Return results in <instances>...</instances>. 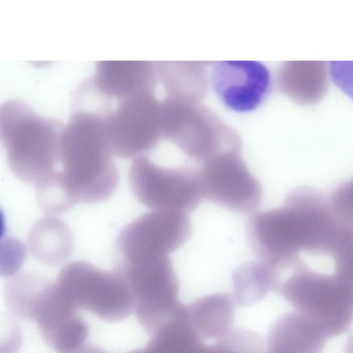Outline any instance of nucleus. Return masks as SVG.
I'll use <instances>...</instances> for the list:
<instances>
[{
    "label": "nucleus",
    "mask_w": 353,
    "mask_h": 353,
    "mask_svg": "<svg viewBox=\"0 0 353 353\" xmlns=\"http://www.w3.org/2000/svg\"><path fill=\"white\" fill-rule=\"evenodd\" d=\"M104 115L72 108L59 144L61 171L77 203H96L109 199L119 182Z\"/></svg>",
    "instance_id": "f257e3e1"
},
{
    "label": "nucleus",
    "mask_w": 353,
    "mask_h": 353,
    "mask_svg": "<svg viewBox=\"0 0 353 353\" xmlns=\"http://www.w3.org/2000/svg\"><path fill=\"white\" fill-rule=\"evenodd\" d=\"M64 126L37 114L25 101L9 99L0 107V139L8 166L19 180L37 184L52 172L59 159Z\"/></svg>",
    "instance_id": "f03ea898"
},
{
    "label": "nucleus",
    "mask_w": 353,
    "mask_h": 353,
    "mask_svg": "<svg viewBox=\"0 0 353 353\" xmlns=\"http://www.w3.org/2000/svg\"><path fill=\"white\" fill-rule=\"evenodd\" d=\"M276 290L296 312L329 338L346 332L353 322V289L337 274L294 270L284 274Z\"/></svg>",
    "instance_id": "7ed1b4c3"
},
{
    "label": "nucleus",
    "mask_w": 353,
    "mask_h": 353,
    "mask_svg": "<svg viewBox=\"0 0 353 353\" xmlns=\"http://www.w3.org/2000/svg\"><path fill=\"white\" fill-rule=\"evenodd\" d=\"M115 271L126 281L139 321L153 332L181 308L179 283L168 256L117 264Z\"/></svg>",
    "instance_id": "20e7f679"
},
{
    "label": "nucleus",
    "mask_w": 353,
    "mask_h": 353,
    "mask_svg": "<svg viewBox=\"0 0 353 353\" xmlns=\"http://www.w3.org/2000/svg\"><path fill=\"white\" fill-rule=\"evenodd\" d=\"M157 89L143 90L117 100L115 109L104 116L113 154L138 157L154 150L162 140V102Z\"/></svg>",
    "instance_id": "39448f33"
},
{
    "label": "nucleus",
    "mask_w": 353,
    "mask_h": 353,
    "mask_svg": "<svg viewBox=\"0 0 353 353\" xmlns=\"http://www.w3.org/2000/svg\"><path fill=\"white\" fill-rule=\"evenodd\" d=\"M128 177L137 199L154 210L190 212L203 197L199 170L162 167L145 155L134 159Z\"/></svg>",
    "instance_id": "423d86ee"
},
{
    "label": "nucleus",
    "mask_w": 353,
    "mask_h": 353,
    "mask_svg": "<svg viewBox=\"0 0 353 353\" xmlns=\"http://www.w3.org/2000/svg\"><path fill=\"white\" fill-rule=\"evenodd\" d=\"M188 216L174 210H154L133 220L119 232L115 243V265L168 256L191 234Z\"/></svg>",
    "instance_id": "0eeeda50"
},
{
    "label": "nucleus",
    "mask_w": 353,
    "mask_h": 353,
    "mask_svg": "<svg viewBox=\"0 0 353 353\" xmlns=\"http://www.w3.org/2000/svg\"><path fill=\"white\" fill-rule=\"evenodd\" d=\"M241 153L214 156L202 163L199 174L203 197L233 212L249 213L260 205L262 188Z\"/></svg>",
    "instance_id": "6e6552de"
},
{
    "label": "nucleus",
    "mask_w": 353,
    "mask_h": 353,
    "mask_svg": "<svg viewBox=\"0 0 353 353\" xmlns=\"http://www.w3.org/2000/svg\"><path fill=\"white\" fill-rule=\"evenodd\" d=\"M209 83L228 108L239 112L254 110L268 97L272 85L268 68L257 61L211 62Z\"/></svg>",
    "instance_id": "1a4fd4ad"
},
{
    "label": "nucleus",
    "mask_w": 353,
    "mask_h": 353,
    "mask_svg": "<svg viewBox=\"0 0 353 353\" xmlns=\"http://www.w3.org/2000/svg\"><path fill=\"white\" fill-rule=\"evenodd\" d=\"M57 283L72 304L92 306L94 310L97 306L104 310L134 306L130 290L121 275L116 271L103 270L87 261L65 265Z\"/></svg>",
    "instance_id": "9d476101"
},
{
    "label": "nucleus",
    "mask_w": 353,
    "mask_h": 353,
    "mask_svg": "<svg viewBox=\"0 0 353 353\" xmlns=\"http://www.w3.org/2000/svg\"><path fill=\"white\" fill-rule=\"evenodd\" d=\"M97 90L108 99L119 100L157 88V61H99L90 78Z\"/></svg>",
    "instance_id": "9b49d317"
},
{
    "label": "nucleus",
    "mask_w": 353,
    "mask_h": 353,
    "mask_svg": "<svg viewBox=\"0 0 353 353\" xmlns=\"http://www.w3.org/2000/svg\"><path fill=\"white\" fill-rule=\"evenodd\" d=\"M327 339L315 323L294 311L273 323L265 345L267 353H321Z\"/></svg>",
    "instance_id": "f8f14e48"
},
{
    "label": "nucleus",
    "mask_w": 353,
    "mask_h": 353,
    "mask_svg": "<svg viewBox=\"0 0 353 353\" xmlns=\"http://www.w3.org/2000/svg\"><path fill=\"white\" fill-rule=\"evenodd\" d=\"M234 302L226 293L202 296L185 305L190 322L205 341L218 340L232 328Z\"/></svg>",
    "instance_id": "ddd939ff"
},
{
    "label": "nucleus",
    "mask_w": 353,
    "mask_h": 353,
    "mask_svg": "<svg viewBox=\"0 0 353 353\" xmlns=\"http://www.w3.org/2000/svg\"><path fill=\"white\" fill-rule=\"evenodd\" d=\"M189 321L185 305L152 332L143 353H201L205 343Z\"/></svg>",
    "instance_id": "4468645a"
},
{
    "label": "nucleus",
    "mask_w": 353,
    "mask_h": 353,
    "mask_svg": "<svg viewBox=\"0 0 353 353\" xmlns=\"http://www.w3.org/2000/svg\"><path fill=\"white\" fill-rule=\"evenodd\" d=\"M234 303L241 307L252 306L270 292H276L279 274L272 264L251 261L239 266L232 276Z\"/></svg>",
    "instance_id": "2eb2a0df"
},
{
    "label": "nucleus",
    "mask_w": 353,
    "mask_h": 353,
    "mask_svg": "<svg viewBox=\"0 0 353 353\" xmlns=\"http://www.w3.org/2000/svg\"><path fill=\"white\" fill-rule=\"evenodd\" d=\"M30 252L39 261L57 265L67 259L72 249L71 232L61 221L45 217L32 227L28 236Z\"/></svg>",
    "instance_id": "dca6fc26"
},
{
    "label": "nucleus",
    "mask_w": 353,
    "mask_h": 353,
    "mask_svg": "<svg viewBox=\"0 0 353 353\" xmlns=\"http://www.w3.org/2000/svg\"><path fill=\"white\" fill-rule=\"evenodd\" d=\"M36 198L41 210L51 215L64 213L77 203L61 171H53L36 185Z\"/></svg>",
    "instance_id": "f3484780"
},
{
    "label": "nucleus",
    "mask_w": 353,
    "mask_h": 353,
    "mask_svg": "<svg viewBox=\"0 0 353 353\" xmlns=\"http://www.w3.org/2000/svg\"><path fill=\"white\" fill-rule=\"evenodd\" d=\"M201 353H267L263 339L256 332L233 328L213 344H205Z\"/></svg>",
    "instance_id": "a211bd4d"
},
{
    "label": "nucleus",
    "mask_w": 353,
    "mask_h": 353,
    "mask_svg": "<svg viewBox=\"0 0 353 353\" xmlns=\"http://www.w3.org/2000/svg\"><path fill=\"white\" fill-rule=\"evenodd\" d=\"M330 199L339 219L353 228V178L338 185Z\"/></svg>",
    "instance_id": "6ab92c4d"
},
{
    "label": "nucleus",
    "mask_w": 353,
    "mask_h": 353,
    "mask_svg": "<svg viewBox=\"0 0 353 353\" xmlns=\"http://www.w3.org/2000/svg\"><path fill=\"white\" fill-rule=\"evenodd\" d=\"M330 72L335 85L353 100V61H330Z\"/></svg>",
    "instance_id": "aec40b11"
},
{
    "label": "nucleus",
    "mask_w": 353,
    "mask_h": 353,
    "mask_svg": "<svg viewBox=\"0 0 353 353\" xmlns=\"http://www.w3.org/2000/svg\"><path fill=\"white\" fill-rule=\"evenodd\" d=\"M343 353H353V334L347 340Z\"/></svg>",
    "instance_id": "412c9836"
}]
</instances>
